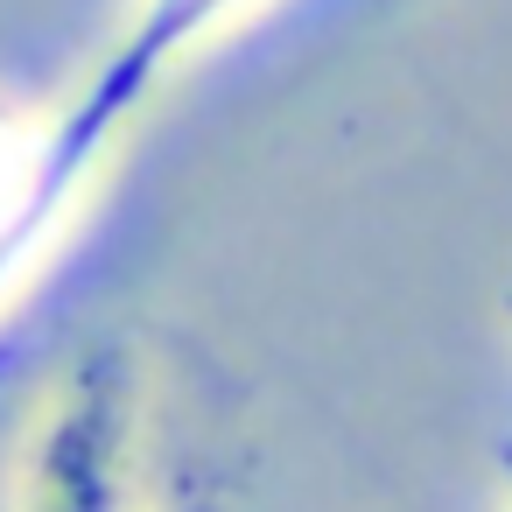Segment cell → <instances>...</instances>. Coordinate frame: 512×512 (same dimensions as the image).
I'll return each instance as SVG.
<instances>
[{"instance_id":"6da1fadb","label":"cell","mask_w":512,"mask_h":512,"mask_svg":"<svg viewBox=\"0 0 512 512\" xmlns=\"http://www.w3.org/2000/svg\"><path fill=\"white\" fill-rule=\"evenodd\" d=\"M148 372L127 337H92L36 400L8 512H141Z\"/></svg>"},{"instance_id":"7a4b0ae2","label":"cell","mask_w":512,"mask_h":512,"mask_svg":"<svg viewBox=\"0 0 512 512\" xmlns=\"http://www.w3.org/2000/svg\"><path fill=\"white\" fill-rule=\"evenodd\" d=\"M134 99L113 92L99 71L57 106L43 113L29 134H0V309H8L64 246L71 218L85 211L106 155L120 148V134L134 127Z\"/></svg>"},{"instance_id":"3957f363","label":"cell","mask_w":512,"mask_h":512,"mask_svg":"<svg viewBox=\"0 0 512 512\" xmlns=\"http://www.w3.org/2000/svg\"><path fill=\"white\" fill-rule=\"evenodd\" d=\"M253 8H267V0H134L113 50L92 64L113 92H127L134 106H148V92L162 85V71H176L190 50H204L211 36L239 29Z\"/></svg>"},{"instance_id":"277c9868","label":"cell","mask_w":512,"mask_h":512,"mask_svg":"<svg viewBox=\"0 0 512 512\" xmlns=\"http://www.w3.org/2000/svg\"><path fill=\"white\" fill-rule=\"evenodd\" d=\"M491 470H498V512H512V435L498 442V463Z\"/></svg>"},{"instance_id":"5b68a950","label":"cell","mask_w":512,"mask_h":512,"mask_svg":"<svg viewBox=\"0 0 512 512\" xmlns=\"http://www.w3.org/2000/svg\"><path fill=\"white\" fill-rule=\"evenodd\" d=\"M505 330H512V281H505Z\"/></svg>"},{"instance_id":"8992f818","label":"cell","mask_w":512,"mask_h":512,"mask_svg":"<svg viewBox=\"0 0 512 512\" xmlns=\"http://www.w3.org/2000/svg\"><path fill=\"white\" fill-rule=\"evenodd\" d=\"M176 512H204V505H176Z\"/></svg>"}]
</instances>
